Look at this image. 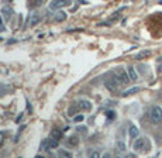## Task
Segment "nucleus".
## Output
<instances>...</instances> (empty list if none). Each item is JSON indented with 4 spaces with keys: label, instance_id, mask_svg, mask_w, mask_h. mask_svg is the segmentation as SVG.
Listing matches in <instances>:
<instances>
[{
    "label": "nucleus",
    "instance_id": "obj_5",
    "mask_svg": "<svg viewBox=\"0 0 162 158\" xmlns=\"http://www.w3.org/2000/svg\"><path fill=\"white\" fill-rule=\"evenodd\" d=\"M104 85H106V88L109 89V90H114V89H117V86L120 85V82L116 79V76L112 73V78L106 79V81H104Z\"/></svg>",
    "mask_w": 162,
    "mask_h": 158
},
{
    "label": "nucleus",
    "instance_id": "obj_18",
    "mask_svg": "<svg viewBox=\"0 0 162 158\" xmlns=\"http://www.w3.org/2000/svg\"><path fill=\"white\" fill-rule=\"evenodd\" d=\"M78 143H79V140H78V137H71V139H69V144H71L72 147H75V145H76Z\"/></svg>",
    "mask_w": 162,
    "mask_h": 158
},
{
    "label": "nucleus",
    "instance_id": "obj_19",
    "mask_svg": "<svg viewBox=\"0 0 162 158\" xmlns=\"http://www.w3.org/2000/svg\"><path fill=\"white\" fill-rule=\"evenodd\" d=\"M76 131H78V133H86V131H87V127L79 126V127H76Z\"/></svg>",
    "mask_w": 162,
    "mask_h": 158
},
{
    "label": "nucleus",
    "instance_id": "obj_25",
    "mask_svg": "<svg viewBox=\"0 0 162 158\" xmlns=\"http://www.w3.org/2000/svg\"><path fill=\"white\" fill-rule=\"evenodd\" d=\"M157 71H158L159 73H162V65H158V68H157Z\"/></svg>",
    "mask_w": 162,
    "mask_h": 158
},
{
    "label": "nucleus",
    "instance_id": "obj_24",
    "mask_svg": "<svg viewBox=\"0 0 162 158\" xmlns=\"http://www.w3.org/2000/svg\"><path fill=\"white\" fill-rule=\"evenodd\" d=\"M83 120V116H76L75 117V122H82Z\"/></svg>",
    "mask_w": 162,
    "mask_h": 158
},
{
    "label": "nucleus",
    "instance_id": "obj_8",
    "mask_svg": "<svg viewBox=\"0 0 162 158\" xmlns=\"http://www.w3.org/2000/svg\"><path fill=\"white\" fill-rule=\"evenodd\" d=\"M1 13H3V16H4V18H6V20H9V18L13 16V9L6 6V7H3V9H1Z\"/></svg>",
    "mask_w": 162,
    "mask_h": 158
},
{
    "label": "nucleus",
    "instance_id": "obj_2",
    "mask_svg": "<svg viewBox=\"0 0 162 158\" xmlns=\"http://www.w3.org/2000/svg\"><path fill=\"white\" fill-rule=\"evenodd\" d=\"M112 73L116 76V79L120 82V85H127L130 82L128 72H126V71L123 69V68H120V67H118V68H114Z\"/></svg>",
    "mask_w": 162,
    "mask_h": 158
},
{
    "label": "nucleus",
    "instance_id": "obj_13",
    "mask_svg": "<svg viewBox=\"0 0 162 158\" xmlns=\"http://www.w3.org/2000/svg\"><path fill=\"white\" fill-rule=\"evenodd\" d=\"M149 55H151V51L145 50V51H141V52L138 54V55H135V59H143V58H145V56H149Z\"/></svg>",
    "mask_w": 162,
    "mask_h": 158
},
{
    "label": "nucleus",
    "instance_id": "obj_6",
    "mask_svg": "<svg viewBox=\"0 0 162 158\" xmlns=\"http://www.w3.org/2000/svg\"><path fill=\"white\" fill-rule=\"evenodd\" d=\"M76 106L79 107V109H82V110H86V112H89V110H92V103L89 102V100H78V103H76Z\"/></svg>",
    "mask_w": 162,
    "mask_h": 158
},
{
    "label": "nucleus",
    "instance_id": "obj_17",
    "mask_svg": "<svg viewBox=\"0 0 162 158\" xmlns=\"http://www.w3.org/2000/svg\"><path fill=\"white\" fill-rule=\"evenodd\" d=\"M66 18V16H65V13H58L56 16H55V21H62V20H65Z\"/></svg>",
    "mask_w": 162,
    "mask_h": 158
},
{
    "label": "nucleus",
    "instance_id": "obj_4",
    "mask_svg": "<svg viewBox=\"0 0 162 158\" xmlns=\"http://www.w3.org/2000/svg\"><path fill=\"white\" fill-rule=\"evenodd\" d=\"M69 4H71V0H52L49 3V9L51 10H58V9L69 6Z\"/></svg>",
    "mask_w": 162,
    "mask_h": 158
},
{
    "label": "nucleus",
    "instance_id": "obj_11",
    "mask_svg": "<svg viewBox=\"0 0 162 158\" xmlns=\"http://www.w3.org/2000/svg\"><path fill=\"white\" fill-rule=\"evenodd\" d=\"M40 20H41V18H40V16H38V14H34V16L30 18V26H31V27L37 26V24L40 23Z\"/></svg>",
    "mask_w": 162,
    "mask_h": 158
},
{
    "label": "nucleus",
    "instance_id": "obj_12",
    "mask_svg": "<svg viewBox=\"0 0 162 158\" xmlns=\"http://www.w3.org/2000/svg\"><path fill=\"white\" fill-rule=\"evenodd\" d=\"M51 134H52V137H54V139H56V140H59V139L62 137V131H61V130H58V128H54V130L51 131Z\"/></svg>",
    "mask_w": 162,
    "mask_h": 158
},
{
    "label": "nucleus",
    "instance_id": "obj_9",
    "mask_svg": "<svg viewBox=\"0 0 162 158\" xmlns=\"http://www.w3.org/2000/svg\"><path fill=\"white\" fill-rule=\"evenodd\" d=\"M127 72H128V76L131 81H137L138 79V73H137V71L134 69V67H128Z\"/></svg>",
    "mask_w": 162,
    "mask_h": 158
},
{
    "label": "nucleus",
    "instance_id": "obj_16",
    "mask_svg": "<svg viewBox=\"0 0 162 158\" xmlns=\"http://www.w3.org/2000/svg\"><path fill=\"white\" fill-rule=\"evenodd\" d=\"M116 144H117V150L118 151H126V144L123 141H117Z\"/></svg>",
    "mask_w": 162,
    "mask_h": 158
},
{
    "label": "nucleus",
    "instance_id": "obj_7",
    "mask_svg": "<svg viewBox=\"0 0 162 158\" xmlns=\"http://www.w3.org/2000/svg\"><path fill=\"white\" fill-rule=\"evenodd\" d=\"M138 134H140V131H138V127H135V126H131L128 128V136L130 139L132 140V139H137L138 137Z\"/></svg>",
    "mask_w": 162,
    "mask_h": 158
},
{
    "label": "nucleus",
    "instance_id": "obj_21",
    "mask_svg": "<svg viewBox=\"0 0 162 158\" xmlns=\"http://www.w3.org/2000/svg\"><path fill=\"white\" fill-rule=\"evenodd\" d=\"M68 114H69V116H73V114H75V106H71V107H69Z\"/></svg>",
    "mask_w": 162,
    "mask_h": 158
},
{
    "label": "nucleus",
    "instance_id": "obj_22",
    "mask_svg": "<svg viewBox=\"0 0 162 158\" xmlns=\"http://www.w3.org/2000/svg\"><path fill=\"white\" fill-rule=\"evenodd\" d=\"M107 117H109V119H114V117H116V113H114L113 110H109V112H107Z\"/></svg>",
    "mask_w": 162,
    "mask_h": 158
},
{
    "label": "nucleus",
    "instance_id": "obj_1",
    "mask_svg": "<svg viewBox=\"0 0 162 158\" xmlns=\"http://www.w3.org/2000/svg\"><path fill=\"white\" fill-rule=\"evenodd\" d=\"M151 143L148 139H137L134 143V151L137 153H149Z\"/></svg>",
    "mask_w": 162,
    "mask_h": 158
},
{
    "label": "nucleus",
    "instance_id": "obj_10",
    "mask_svg": "<svg viewBox=\"0 0 162 158\" xmlns=\"http://www.w3.org/2000/svg\"><path fill=\"white\" fill-rule=\"evenodd\" d=\"M137 92H140V88H138V86H134V88L123 92V96H131V95H134V93H137Z\"/></svg>",
    "mask_w": 162,
    "mask_h": 158
},
{
    "label": "nucleus",
    "instance_id": "obj_14",
    "mask_svg": "<svg viewBox=\"0 0 162 158\" xmlns=\"http://www.w3.org/2000/svg\"><path fill=\"white\" fill-rule=\"evenodd\" d=\"M58 154H59L61 157H66V158L72 157V154H71L69 151H66V150H59V151H58Z\"/></svg>",
    "mask_w": 162,
    "mask_h": 158
},
{
    "label": "nucleus",
    "instance_id": "obj_3",
    "mask_svg": "<svg viewBox=\"0 0 162 158\" xmlns=\"http://www.w3.org/2000/svg\"><path fill=\"white\" fill-rule=\"evenodd\" d=\"M149 119L154 124H159L162 122V109L159 106H154L151 107V112H149Z\"/></svg>",
    "mask_w": 162,
    "mask_h": 158
},
{
    "label": "nucleus",
    "instance_id": "obj_20",
    "mask_svg": "<svg viewBox=\"0 0 162 158\" xmlns=\"http://www.w3.org/2000/svg\"><path fill=\"white\" fill-rule=\"evenodd\" d=\"M41 148H44V150H48V140H44L41 143Z\"/></svg>",
    "mask_w": 162,
    "mask_h": 158
},
{
    "label": "nucleus",
    "instance_id": "obj_23",
    "mask_svg": "<svg viewBox=\"0 0 162 158\" xmlns=\"http://www.w3.org/2000/svg\"><path fill=\"white\" fill-rule=\"evenodd\" d=\"M138 69H140V72L145 73V65H138Z\"/></svg>",
    "mask_w": 162,
    "mask_h": 158
},
{
    "label": "nucleus",
    "instance_id": "obj_15",
    "mask_svg": "<svg viewBox=\"0 0 162 158\" xmlns=\"http://www.w3.org/2000/svg\"><path fill=\"white\" fill-rule=\"evenodd\" d=\"M58 147V140H48V148H56Z\"/></svg>",
    "mask_w": 162,
    "mask_h": 158
}]
</instances>
